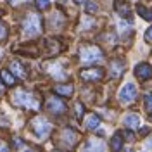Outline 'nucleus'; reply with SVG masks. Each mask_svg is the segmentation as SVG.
Instances as JSON below:
<instances>
[{"instance_id":"nucleus-1","label":"nucleus","mask_w":152,"mask_h":152,"mask_svg":"<svg viewBox=\"0 0 152 152\" xmlns=\"http://www.w3.org/2000/svg\"><path fill=\"white\" fill-rule=\"evenodd\" d=\"M10 100H12V104L18 105V107H28V109H33V111H37V109H38L37 99H35L31 94L24 92L23 88H18V90L12 94Z\"/></svg>"},{"instance_id":"nucleus-2","label":"nucleus","mask_w":152,"mask_h":152,"mask_svg":"<svg viewBox=\"0 0 152 152\" xmlns=\"http://www.w3.org/2000/svg\"><path fill=\"white\" fill-rule=\"evenodd\" d=\"M29 128H31V132L35 133L38 138H47L48 133L52 132V124L48 123L43 116H35L29 121Z\"/></svg>"},{"instance_id":"nucleus-3","label":"nucleus","mask_w":152,"mask_h":152,"mask_svg":"<svg viewBox=\"0 0 152 152\" xmlns=\"http://www.w3.org/2000/svg\"><path fill=\"white\" fill-rule=\"evenodd\" d=\"M78 142H80V133L75 132L73 128H64L57 135V143L66 149H73Z\"/></svg>"},{"instance_id":"nucleus-4","label":"nucleus","mask_w":152,"mask_h":152,"mask_svg":"<svg viewBox=\"0 0 152 152\" xmlns=\"http://www.w3.org/2000/svg\"><path fill=\"white\" fill-rule=\"evenodd\" d=\"M102 50L99 47H95V45H85V47H81L80 50V59H81V62H85V64H94V62H99V61H102Z\"/></svg>"},{"instance_id":"nucleus-5","label":"nucleus","mask_w":152,"mask_h":152,"mask_svg":"<svg viewBox=\"0 0 152 152\" xmlns=\"http://www.w3.org/2000/svg\"><path fill=\"white\" fill-rule=\"evenodd\" d=\"M23 31L26 37H37L42 31V24H40V18L38 14H28L24 23H23Z\"/></svg>"},{"instance_id":"nucleus-6","label":"nucleus","mask_w":152,"mask_h":152,"mask_svg":"<svg viewBox=\"0 0 152 152\" xmlns=\"http://www.w3.org/2000/svg\"><path fill=\"white\" fill-rule=\"evenodd\" d=\"M45 109L52 114H64L66 113V104L59 97H48L45 100Z\"/></svg>"},{"instance_id":"nucleus-7","label":"nucleus","mask_w":152,"mask_h":152,"mask_svg":"<svg viewBox=\"0 0 152 152\" xmlns=\"http://www.w3.org/2000/svg\"><path fill=\"white\" fill-rule=\"evenodd\" d=\"M81 80H85L86 83H95V81H100L102 76H104V71L100 67H90V69H83L81 73Z\"/></svg>"},{"instance_id":"nucleus-8","label":"nucleus","mask_w":152,"mask_h":152,"mask_svg":"<svg viewBox=\"0 0 152 152\" xmlns=\"http://www.w3.org/2000/svg\"><path fill=\"white\" fill-rule=\"evenodd\" d=\"M135 97H137V86L133 85V83H126V85L119 90V100H121L123 104L133 102Z\"/></svg>"},{"instance_id":"nucleus-9","label":"nucleus","mask_w":152,"mask_h":152,"mask_svg":"<svg viewBox=\"0 0 152 152\" xmlns=\"http://www.w3.org/2000/svg\"><path fill=\"white\" fill-rule=\"evenodd\" d=\"M135 76H137L138 80L145 81V80L152 78V67L149 66L147 62H142V64H138V66L135 67Z\"/></svg>"},{"instance_id":"nucleus-10","label":"nucleus","mask_w":152,"mask_h":152,"mask_svg":"<svg viewBox=\"0 0 152 152\" xmlns=\"http://www.w3.org/2000/svg\"><path fill=\"white\" fill-rule=\"evenodd\" d=\"M43 69H45L47 73H50L56 80H62V78H66L64 71H61V66H59L57 62H47V64H43Z\"/></svg>"},{"instance_id":"nucleus-11","label":"nucleus","mask_w":152,"mask_h":152,"mask_svg":"<svg viewBox=\"0 0 152 152\" xmlns=\"http://www.w3.org/2000/svg\"><path fill=\"white\" fill-rule=\"evenodd\" d=\"M105 147L100 140H88L83 147V152H104Z\"/></svg>"},{"instance_id":"nucleus-12","label":"nucleus","mask_w":152,"mask_h":152,"mask_svg":"<svg viewBox=\"0 0 152 152\" xmlns=\"http://www.w3.org/2000/svg\"><path fill=\"white\" fill-rule=\"evenodd\" d=\"M123 73H124V62L119 61V59H114L111 62V76L113 78H119Z\"/></svg>"},{"instance_id":"nucleus-13","label":"nucleus","mask_w":152,"mask_h":152,"mask_svg":"<svg viewBox=\"0 0 152 152\" xmlns=\"http://www.w3.org/2000/svg\"><path fill=\"white\" fill-rule=\"evenodd\" d=\"M9 69L18 76V78H26V75H28V73H26V69H24V66H23L19 61H12V62H10V66H9Z\"/></svg>"},{"instance_id":"nucleus-14","label":"nucleus","mask_w":152,"mask_h":152,"mask_svg":"<svg viewBox=\"0 0 152 152\" xmlns=\"http://www.w3.org/2000/svg\"><path fill=\"white\" fill-rule=\"evenodd\" d=\"M54 92L59 94L61 97H71L75 92V86L73 85H56L54 86Z\"/></svg>"},{"instance_id":"nucleus-15","label":"nucleus","mask_w":152,"mask_h":152,"mask_svg":"<svg viewBox=\"0 0 152 152\" xmlns=\"http://www.w3.org/2000/svg\"><path fill=\"white\" fill-rule=\"evenodd\" d=\"M99 124H100V118H99L97 114H90V116L86 118V121H85L86 130H97Z\"/></svg>"},{"instance_id":"nucleus-16","label":"nucleus","mask_w":152,"mask_h":152,"mask_svg":"<svg viewBox=\"0 0 152 152\" xmlns=\"http://www.w3.org/2000/svg\"><path fill=\"white\" fill-rule=\"evenodd\" d=\"M124 124H126L128 130H133V128H137V126L140 124V118H138L137 114H128V116L124 118Z\"/></svg>"},{"instance_id":"nucleus-17","label":"nucleus","mask_w":152,"mask_h":152,"mask_svg":"<svg viewBox=\"0 0 152 152\" xmlns=\"http://www.w3.org/2000/svg\"><path fill=\"white\" fill-rule=\"evenodd\" d=\"M116 10H118L119 16L126 18V16L130 14V5H128L126 2H123V0H118V2H116Z\"/></svg>"},{"instance_id":"nucleus-18","label":"nucleus","mask_w":152,"mask_h":152,"mask_svg":"<svg viewBox=\"0 0 152 152\" xmlns=\"http://www.w3.org/2000/svg\"><path fill=\"white\" fill-rule=\"evenodd\" d=\"M111 149L114 152H119L123 149V138H121V133H116L113 137V140H111Z\"/></svg>"},{"instance_id":"nucleus-19","label":"nucleus","mask_w":152,"mask_h":152,"mask_svg":"<svg viewBox=\"0 0 152 152\" xmlns=\"http://www.w3.org/2000/svg\"><path fill=\"white\" fill-rule=\"evenodd\" d=\"M0 78H2V81H4V83H5L7 86H12L14 83H16L14 76L10 75V73L7 71V69H2V71H0Z\"/></svg>"},{"instance_id":"nucleus-20","label":"nucleus","mask_w":152,"mask_h":152,"mask_svg":"<svg viewBox=\"0 0 152 152\" xmlns=\"http://www.w3.org/2000/svg\"><path fill=\"white\" fill-rule=\"evenodd\" d=\"M137 12H138L145 21H152V10H149L147 7H143V5H137Z\"/></svg>"},{"instance_id":"nucleus-21","label":"nucleus","mask_w":152,"mask_h":152,"mask_svg":"<svg viewBox=\"0 0 152 152\" xmlns=\"http://www.w3.org/2000/svg\"><path fill=\"white\" fill-rule=\"evenodd\" d=\"M97 4H94V2H86V5H85V10H86V14H95L97 12Z\"/></svg>"},{"instance_id":"nucleus-22","label":"nucleus","mask_w":152,"mask_h":152,"mask_svg":"<svg viewBox=\"0 0 152 152\" xmlns=\"http://www.w3.org/2000/svg\"><path fill=\"white\" fill-rule=\"evenodd\" d=\"M75 113H76V118L81 119V116H83V104L81 102H76L75 104Z\"/></svg>"},{"instance_id":"nucleus-23","label":"nucleus","mask_w":152,"mask_h":152,"mask_svg":"<svg viewBox=\"0 0 152 152\" xmlns=\"http://www.w3.org/2000/svg\"><path fill=\"white\" fill-rule=\"evenodd\" d=\"M50 5V0H37V7L40 10H45Z\"/></svg>"},{"instance_id":"nucleus-24","label":"nucleus","mask_w":152,"mask_h":152,"mask_svg":"<svg viewBox=\"0 0 152 152\" xmlns=\"http://www.w3.org/2000/svg\"><path fill=\"white\" fill-rule=\"evenodd\" d=\"M145 109H147L149 113H152V94L145 95Z\"/></svg>"},{"instance_id":"nucleus-25","label":"nucleus","mask_w":152,"mask_h":152,"mask_svg":"<svg viewBox=\"0 0 152 152\" xmlns=\"http://www.w3.org/2000/svg\"><path fill=\"white\" fill-rule=\"evenodd\" d=\"M5 37H7V28L4 23H0V40H4Z\"/></svg>"},{"instance_id":"nucleus-26","label":"nucleus","mask_w":152,"mask_h":152,"mask_svg":"<svg viewBox=\"0 0 152 152\" xmlns=\"http://www.w3.org/2000/svg\"><path fill=\"white\" fill-rule=\"evenodd\" d=\"M0 152H9V145L4 138H0Z\"/></svg>"},{"instance_id":"nucleus-27","label":"nucleus","mask_w":152,"mask_h":152,"mask_svg":"<svg viewBox=\"0 0 152 152\" xmlns=\"http://www.w3.org/2000/svg\"><path fill=\"white\" fill-rule=\"evenodd\" d=\"M145 42H149V43H152V26L147 31H145Z\"/></svg>"},{"instance_id":"nucleus-28","label":"nucleus","mask_w":152,"mask_h":152,"mask_svg":"<svg viewBox=\"0 0 152 152\" xmlns=\"http://www.w3.org/2000/svg\"><path fill=\"white\" fill-rule=\"evenodd\" d=\"M124 137H126V140H130V142H133V140H135V135H133L130 130H126V132H124Z\"/></svg>"},{"instance_id":"nucleus-29","label":"nucleus","mask_w":152,"mask_h":152,"mask_svg":"<svg viewBox=\"0 0 152 152\" xmlns=\"http://www.w3.org/2000/svg\"><path fill=\"white\" fill-rule=\"evenodd\" d=\"M12 145H14L16 149H19V147H23V140H21V138H14V140H12Z\"/></svg>"},{"instance_id":"nucleus-30","label":"nucleus","mask_w":152,"mask_h":152,"mask_svg":"<svg viewBox=\"0 0 152 152\" xmlns=\"http://www.w3.org/2000/svg\"><path fill=\"white\" fill-rule=\"evenodd\" d=\"M26 0H9V4L10 5H19V4H24Z\"/></svg>"},{"instance_id":"nucleus-31","label":"nucleus","mask_w":152,"mask_h":152,"mask_svg":"<svg viewBox=\"0 0 152 152\" xmlns=\"http://www.w3.org/2000/svg\"><path fill=\"white\" fill-rule=\"evenodd\" d=\"M0 126H9V121L5 118H0Z\"/></svg>"},{"instance_id":"nucleus-32","label":"nucleus","mask_w":152,"mask_h":152,"mask_svg":"<svg viewBox=\"0 0 152 152\" xmlns=\"http://www.w3.org/2000/svg\"><path fill=\"white\" fill-rule=\"evenodd\" d=\"M149 132H151L149 128H142V130H140V135H142V137H145V135H149Z\"/></svg>"},{"instance_id":"nucleus-33","label":"nucleus","mask_w":152,"mask_h":152,"mask_svg":"<svg viewBox=\"0 0 152 152\" xmlns=\"http://www.w3.org/2000/svg\"><path fill=\"white\" fill-rule=\"evenodd\" d=\"M147 147H149V149H152V138L149 140V142H147Z\"/></svg>"},{"instance_id":"nucleus-34","label":"nucleus","mask_w":152,"mask_h":152,"mask_svg":"<svg viewBox=\"0 0 152 152\" xmlns=\"http://www.w3.org/2000/svg\"><path fill=\"white\" fill-rule=\"evenodd\" d=\"M4 94V83H0V95Z\"/></svg>"},{"instance_id":"nucleus-35","label":"nucleus","mask_w":152,"mask_h":152,"mask_svg":"<svg viewBox=\"0 0 152 152\" xmlns=\"http://www.w3.org/2000/svg\"><path fill=\"white\" fill-rule=\"evenodd\" d=\"M24 152H38L37 149H28V151H24Z\"/></svg>"},{"instance_id":"nucleus-36","label":"nucleus","mask_w":152,"mask_h":152,"mask_svg":"<svg viewBox=\"0 0 152 152\" xmlns=\"http://www.w3.org/2000/svg\"><path fill=\"white\" fill-rule=\"evenodd\" d=\"M151 121H152V116H151Z\"/></svg>"},{"instance_id":"nucleus-37","label":"nucleus","mask_w":152,"mask_h":152,"mask_svg":"<svg viewBox=\"0 0 152 152\" xmlns=\"http://www.w3.org/2000/svg\"><path fill=\"white\" fill-rule=\"evenodd\" d=\"M128 152H133V151H128Z\"/></svg>"},{"instance_id":"nucleus-38","label":"nucleus","mask_w":152,"mask_h":152,"mask_svg":"<svg viewBox=\"0 0 152 152\" xmlns=\"http://www.w3.org/2000/svg\"><path fill=\"white\" fill-rule=\"evenodd\" d=\"M0 56H2V52H0Z\"/></svg>"},{"instance_id":"nucleus-39","label":"nucleus","mask_w":152,"mask_h":152,"mask_svg":"<svg viewBox=\"0 0 152 152\" xmlns=\"http://www.w3.org/2000/svg\"><path fill=\"white\" fill-rule=\"evenodd\" d=\"M56 152H59V151H56Z\"/></svg>"}]
</instances>
